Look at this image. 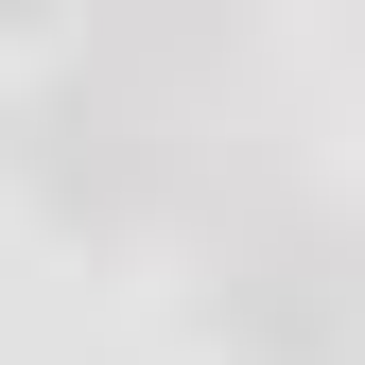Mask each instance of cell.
I'll return each mask as SVG.
<instances>
[{
	"label": "cell",
	"instance_id": "7a4b0ae2",
	"mask_svg": "<svg viewBox=\"0 0 365 365\" xmlns=\"http://www.w3.org/2000/svg\"><path fill=\"white\" fill-rule=\"evenodd\" d=\"M18 157H35V192H53L70 226H140L174 192V105H140V87H105V70H70L53 105L18 122Z\"/></svg>",
	"mask_w": 365,
	"mask_h": 365
},
{
	"label": "cell",
	"instance_id": "6da1fadb",
	"mask_svg": "<svg viewBox=\"0 0 365 365\" xmlns=\"http://www.w3.org/2000/svg\"><path fill=\"white\" fill-rule=\"evenodd\" d=\"M209 331L244 348V365H331V348L365 331V244H348L331 209L261 192V209L209 244Z\"/></svg>",
	"mask_w": 365,
	"mask_h": 365
},
{
	"label": "cell",
	"instance_id": "5b68a950",
	"mask_svg": "<svg viewBox=\"0 0 365 365\" xmlns=\"http://www.w3.org/2000/svg\"><path fill=\"white\" fill-rule=\"evenodd\" d=\"M331 365H365V331H348V348H331Z\"/></svg>",
	"mask_w": 365,
	"mask_h": 365
},
{
	"label": "cell",
	"instance_id": "3957f363",
	"mask_svg": "<svg viewBox=\"0 0 365 365\" xmlns=\"http://www.w3.org/2000/svg\"><path fill=\"white\" fill-rule=\"evenodd\" d=\"M226 53H244V0H87V70H105V87H140V105L209 87Z\"/></svg>",
	"mask_w": 365,
	"mask_h": 365
},
{
	"label": "cell",
	"instance_id": "277c9868",
	"mask_svg": "<svg viewBox=\"0 0 365 365\" xmlns=\"http://www.w3.org/2000/svg\"><path fill=\"white\" fill-rule=\"evenodd\" d=\"M0 18H70V0H0Z\"/></svg>",
	"mask_w": 365,
	"mask_h": 365
}]
</instances>
